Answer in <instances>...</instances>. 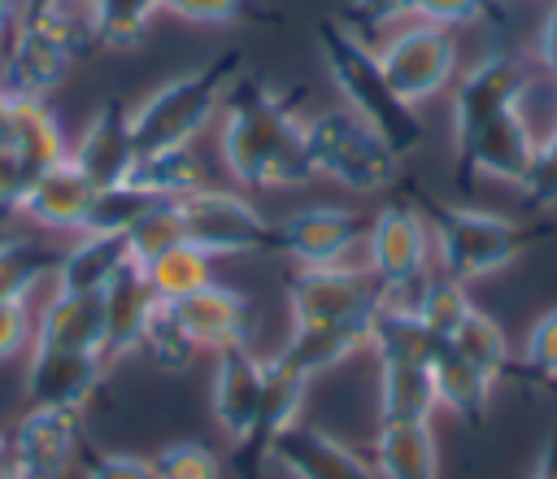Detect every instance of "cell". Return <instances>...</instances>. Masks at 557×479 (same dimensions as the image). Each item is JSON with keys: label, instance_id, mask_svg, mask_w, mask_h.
<instances>
[{"label": "cell", "instance_id": "f907efd6", "mask_svg": "<svg viewBox=\"0 0 557 479\" xmlns=\"http://www.w3.org/2000/svg\"><path fill=\"white\" fill-rule=\"evenodd\" d=\"M4 462H9V444H4V435H0V470H4Z\"/></svg>", "mask_w": 557, "mask_h": 479}, {"label": "cell", "instance_id": "9c48e42d", "mask_svg": "<svg viewBox=\"0 0 557 479\" xmlns=\"http://www.w3.org/2000/svg\"><path fill=\"white\" fill-rule=\"evenodd\" d=\"M287 305L292 327L296 322H348V318H374L383 305V287L370 270L357 266H296L287 279Z\"/></svg>", "mask_w": 557, "mask_h": 479}, {"label": "cell", "instance_id": "d4e9b609", "mask_svg": "<svg viewBox=\"0 0 557 479\" xmlns=\"http://www.w3.org/2000/svg\"><path fill=\"white\" fill-rule=\"evenodd\" d=\"M126 266H131L126 235H78V244H70L61 253V266L52 274V283H57L52 292L100 296Z\"/></svg>", "mask_w": 557, "mask_h": 479}, {"label": "cell", "instance_id": "c3c4849f", "mask_svg": "<svg viewBox=\"0 0 557 479\" xmlns=\"http://www.w3.org/2000/svg\"><path fill=\"white\" fill-rule=\"evenodd\" d=\"M48 4H52V0H22V13H17V17H35V13H44Z\"/></svg>", "mask_w": 557, "mask_h": 479}, {"label": "cell", "instance_id": "ee69618b", "mask_svg": "<svg viewBox=\"0 0 557 479\" xmlns=\"http://www.w3.org/2000/svg\"><path fill=\"white\" fill-rule=\"evenodd\" d=\"M492 13V0H418V22H435V26H466Z\"/></svg>", "mask_w": 557, "mask_h": 479}, {"label": "cell", "instance_id": "ac0fdd59", "mask_svg": "<svg viewBox=\"0 0 557 479\" xmlns=\"http://www.w3.org/2000/svg\"><path fill=\"white\" fill-rule=\"evenodd\" d=\"M305 392H309V379L300 370H292L278 353L265 357V392H261V409H257V422L248 431L244 444H235V466L244 479H257V470L270 462V444L300 422V405H305Z\"/></svg>", "mask_w": 557, "mask_h": 479}, {"label": "cell", "instance_id": "2e32d148", "mask_svg": "<svg viewBox=\"0 0 557 479\" xmlns=\"http://www.w3.org/2000/svg\"><path fill=\"white\" fill-rule=\"evenodd\" d=\"M174 318L183 322V331L191 335L196 348H209L213 357L218 353H231V348H252L257 340V309L252 300H244L239 292L222 287V283H209L183 300H174Z\"/></svg>", "mask_w": 557, "mask_h": 479}, {"label": "cell", "instance_id": "d6a6232c", "mask_svg": "<svg viewBox=\"0 0 557 479\" xmlns=\"http://www.w3.org/2000/svg\"><path fill=\"white\" fill-rule=\"evenodd\" d=\"M135 353H144V361H148L152 370H161V374H183L200 348L191 344V335H187L183 322L174 318V305L157 300V309L148 314V322H144V331H139V348H135Z\"/></svg>", "mask_w": 557, "mask_h": 479}, {"label": "cell", "instance_id": "4dcf8cb0", "mask_svg": "<svg viewBox=\"0 0 557 479\" xmlns=\"http://www.w3.org/2000/svg\"><path fill=\"white\" fill-rule=\"evenodd\" d=\"M126 183H135L152 200H183L205 187V174H200V161L191 148H165V152L135 157V170Z\"/></svg>", "mask_w": 557, "mask_h": 479}, {"label": "cell", "instance_id": "30bf717a", "mask_svg": "<svg viewBox=\"0 0 557 479\" xmlns=\"http://www.w3.org/2000/svg\"><path fill=\"white\" fill-rule=\"evenodd\" d=\"M13 479H65L83 462V418L65 409H26L4 435Z\"/></svg>", "mask_w": 557, "mask_h": 479}, {"label": "cell", "instance_id": "484cf974", "mask_svg": "<svg viewBox=\"0 0 557 479\" xmlns=\"http://www.w3.org/2000/svg\"><path fill=\"white\" fill-rule=\"evenodd\" d=\"M435 405L431 361H379V422H431Z\"/></svg>", "mask_w": 557, "mask_h": 479}, {"label": "cell", "instance_id": "7dc6e473", "mask_svg": "<svg viewBox=\"0 0 557 479\" xmlns=\"http://www.w3.org/2000/svg\"><path fill=\"white\" fill-rule=\"evenodd\" d=\"M9 118H13V91L0 87V148H4V139H9Z\"/></svg>", "mask_w": 557, "mask_h": 479}, {"label": "cell", "instance_id": "816d5d0a", "mask_svg": "<svg viewBox=\"0 0 557 479\" xmlns=\"http://www.w3.org/2000/svg\"><path fill=\"white\" fill-rule=\"evenodd\" d=\"M0 479H13V475H9V466H4V470H0Z\"/></svg>", "mask_w": 557, "mask_h": 479}, {"label": "cell", "instance_id": "6da1fadb", "mask_svg": "<svg viewBox=\"0 0 557 479\" xmlns=\"http://www.w3.org/2000/svg\"><path fill=\"white\" fill-rule=\"evenodd\" d=\"M218 148L231 179L252 192L313 183L305 152V118L296 113V100L274 91L261 74L239 70L235 83L226 87Z\"/></svg>", "mask_w": 557, "mask_h": 479}, {"label": "cell", "instance_id": "74e56055", "mask_svg": "<svg viewBox=\"0 0 557 479\" xmlns=\"http://www.w3.org/2000/svg\"><path fill=\"white\" fill-rule=\"evenodd\" d=\"M152 462V475L157 479H226L222 475V462L205 449V444H196V440H178V444H165L157 457H148Z\"/></svg>", "mask_w": 557, "mask_h": 479}, {"label": "cell", "instance_id": "7402d4cb", "mask_svg": "<svg viewBox=\"0 0 557 479\" xmlns=\"http://www.w3.org/2000/svg\"><path fill=\"white\" fill-rule=\"evenodd\" d=\"M100 309H104V335H100V357L104 366H113L117 357L139 348V331L148 322V314L157 309V296L144 279V270L131 261L104 292H100Z\"/></svg>", "mask_w": 557, "mask_h": 479}, {"label": "cell", "instance_id": "277c9868", "mask_svg": "<svg viewBox=\"0 0 557 479\" xmlns=\"http://www.w3.org/2000/svg\"><path fill=\"white\" fill-rule=\"evenodd\" d=\"M305 152L313 179H331L348 192H383L400 174V157L348 109H322L305 118Z\"/></svg>", "mask_w": 557, "mask_h": 479}, {"label": "cell", "instance_id": "44dd1931", "mask_svg": "<svg viewBox=\"0 0 557 479\" xmlns=\"http://www.w3.org/2000/svg\"><path fill=\"white\" fill-rule=\"evenodd\" d=\"M91 200H96V187H91L87 174L65 157V161L48 165V170L30 183V192H26V200H22L17 213L30 218V222L44 226V231H74V235H83V231H87Z\"/></svg>", "mask_w": 557, "mask_h": 479}, {"label": "cell", "instance_id": "cb8c5ba5", "mask_svg": "<svg viewBox=\"0 0 557 479\" xmlns=\"http://www.w3.org/2000/svg\"><path fill=\"white\" fill-rule=\"evenodd\" d=\"M104 335V309L100 296L83 292H52L48 305L35 318V344L30 348H78V353H100Z\"/></svg>", "mask_w": 557, "mask_h": 479}, {"label": "cell", "instance_id": "ba28073f", "mask_svg": "<svg viewBox=\"0 0 557 479\" xmlns=\"http://www.w3.org/2000/svg\"><path fill=\"white\" fill-rule=\"evenodd\" d=\"M379 65H383V78L392 83V91L405 100V105H422L431 96H440L453 74H457V39L448 26H435V22H413L405 30H396L383 52H379Z\"/></svg>", "mask_w": 557, "mask_h": 479}, {"label": "cell", "instance_id": "836d02e7", "mask_svg": "<svg viewBox=\"0 0 557 479\" xmlns=\"http://www.w3.org/2000/svg\"><path fill=\"white\" fill-rule=\"evenodd\" d=\"M440 344H448L453 353H461L466 361H474L483 374H492V379H500L505 370H509V344H505V331L483 314V309H466L461 318H457V327L440 340Z\"/></svg>", "mask_w": 557, "mask_h": 479}, {"label": "cell", "instance_id": "7c38bea8", "mask_svg": "<svg viewBox=\"0 0 557 479\" xmlns=\"http://www.w3.org/2000/svg\"><path fill=\"white\" fill-rule=\"evenodd\" d=\"M74 61H78V52L61 30H52L39 17H17L13 35H9L0 87L13 96H26V100H48L65 83Z\"/></svg>", "mask_w": 557, "mask_h": 479}, {"label": "cell", "instance_id": "d6986e66", "mask_svg": "<svg viewBox=\"0 0 557 479\" xmlns=\"http://www.w3.org/2000/svg\"><path fill=\"white\" fill-rule=\"evenodd\" d=\"M270 462L278 470H287L292 479H383L374 462H366L348 444H339L326 431L305 427V422L287 427L270 444Z\"/></svg>", "mask_w": 557, "mask_h": 479}, {"label": "cell", "instance_id": "8d00e7d4", "mask_svg": "<svg viewBox=\"0 0 557 479\" xmlns=\"http://www.w3.org/2000/svg\"><path fill=\"white\" fill-rule=\"evenodd\" d=\"M183 218H178V200H161L152 205L131 231H126V248H131V261L135 266H148L152 257H161L165 248L183 244Z\"/></svg>", "mask_w": 557, "mask_h": 479}, {"label": "cell", "instance_id": "603a6c76", "mask_svg": "<svg viewBox=\"0 0 557 479\" xmlns=\"http://www.w3.org/2000/svg\"><path fill=\"white\" fill-rule=\"evenodd\" d=\"M379 314V309H374ZM370 322L374 318H348V322H296L287 344L278 348V357L300 370L305 379H318L322 370L339 366L344 357H352L357 348L370 344Z\"/></svg>", "mask_w": 557, "mask_h": 479}, {"label": "cell", "instance_id": "9a60e30c", "mask_svg": "<svg viewBox=\"0 0 557 479\" xmlns=\"http://www.w3.org/2000/svg\"><path fill=\"white\" fill-rule=\"evenodd\" d=\"M104 357L100 353H78V348H30V366L22 379V401L26 409H65L83 414V405L96 396L104 379Z\"/></svg>", "mask_w": 557, "mask_h": 479}, {"label": "cell", "instance_id": "4fadbf2b", "mask_svg": "<svg viewBox=\"0 0 557 479\" xmlns=\"http://www.w3.org/2000/svg\"><path fill=\"white\" fill-rule=\"evenodd\" d=\"M357 240H366V218L348 205H300L274 226V248L296 266H344Z\"/></svg>", "mask_w": 557, "mask_h": 479}, {"label": "cell", "instance_id": "83f0119b", "mask_svg": "<svg viewBox=\"0 0 557 479\" xmlns=\"http://www.w3.org/2000/svg\"><path fill=\"white\" fill-rule=\"evenodd\" d=\"M374 466L383 479H440L431 422H379Z\"/></svg>", "mask_w": 557, "mask_h": 479}, {"label": "cell", "instance_id": "52a82bcc", "mask_svg": "<svg viewBox=\"0 0 557 479\" xmlns=\"http://www.w3.org/2000/svg\"><path fill=\"white\" fill-rule=\"evenodd\" d=\"M431 257V226L409 205H383L366 222V270L379 279L383 300L413 305L418 287L426 283Z\"/></svg>", "mask_w": 557, "mask_h": 479}, {"label": "cell", "instance_id": "bcb514c9", "mask_svg": "<svg viewBox=\"0 0 557 479\" xmlns=\"http://www.w3.org/2000/svg\"><path fill=\"white\" fill-rule=\"evenodd\" d=\"M535 57H540V65L557 78V0L548 4V13H544V22H540V39H535Z\"/></svg>", "mask_w": 557, "mask_h": 479}, {"label": "cell", "instance_id": "681fc988", "mask_svg": "<svg viewBox=\"0 0 557 479\" xmlns=\"http://www.w3.org/2000/svg\"><path fill=\"white\" fill-rule=\"evenodd\" d=\"M13 22H17V17H13V0H0V30L13 26Z\"/></svg>", "mask_w": 557, "mask_h": 479}, {"label": "cell", "instance_id": "1f68e13d", "mask_svg": "<svg viewBox=\"0 0 557 479\" xmlns=\"http://www.w3.org/2000/svg\"><path fill=\"white\" fill-rule=\"evenodd\" d=\"M209 261H213V257H205L196 244L183 240V244L165 248L161 257H152V261L139 266V270H144V279H148L152 296L165 300V305H174V300H183V296H191V292H200V287L213 283Z\"/></svg>", "mask_w": 557, "mask_h": 479}, {"label": "cell", "instance_id": "4316f807", "mask_svg": "<svg viewBox=\"0 0 557 479\" xmlns=\"http://www.w3.org/2000/svg\"><path fill=\"white\" fill-rule=\"evenodd\" d=\"M4 148H13L35 174H44L48 165L70 157L65 131H61L57 113L48 109V100H26V96H13V118H9Z\"/></svg>", "mask_w": 557, "mask_h": 479}, {"label": "cell", "instance_id": "7a4b0ae2", "mask_svg": "<svg viewBox=\"0 0 557 479\" xmlns=\"http://www.w3.org/2000/svg\"><path fill=\"white\" fill-rule=\"evenodd\" d=\"M318 52L326 61V74L344 100V109L352 118H361L400 161L422 148L426 131H422V118L413 105H405L392 83L383 78V65H379V52L344 22H318Z\"/></svg>", "mask_w": 557, "mask_h": 479}, {"label": "cell", "instance_id": "7bdbcfd3", "mask_svg": "<svg viewBox=\"0 0 557 479\" xmlns=\"http://www.w3.org/2000/svg\"><path fill=\"white\" fill-rule=\"evenodd\" d=\"M418 0H352L344 13V26L352 30H374V26H392L400 17H413Z\"/></svg>", "mask_w": 557, "mask_h": 479}, {"label": "cell", "instance_id": "d590c367", "mask_svg": "<svg viewBox=\"0 0 557 479\" xmlns=\"http://www.w3.org/2000/svg\"><path fill=\"white\" fill-rule=\"evenodd\" d=\"M152 205L148 192H139L135 183H117V187H100L96 200H91V213H87V231L83 235H126Z\"/></svg>", "mask_w": 557, "mask_h": 479}, {"label": "cell", "instance_id": "8fae6325", "mask_svg": "<svg viewBox=\"0 0 557 479\" xmlns=\"http://www.w3.org/2000/svg\"><path fill=\"white\" fill-rule=\"evenodd\" d=\"M531 87V65L513 52H492L479 65H470L453 91V144L483 131L492 118L522 109V96Z\"/></svg>", "mask_w": 557, "mask_h": 479}, {"label": "cell", "instance_id": "ab89813d", "mask_svg": "<svg viewBox=\"0 0 557 479\" xmlns=\"http://www.w3.org/2000/svg\"><path fill=\"white\" fill-rule=\"evenodd\" d=\"M161 9H170L183 22L222 26V22H239L252 9V0H161Z\"/></svg>", "mask_w": 557, "mask_h": 479}, {"label": "cell", "instance_id": "e575fe53", "mask_svg": "<svg viewBox=\"0 0 557 479\" xmlns=\"http://www.w3.org/2000/svg\"><path fill=\"white\" fill-rule=\"evenodd\" d=\"M157 13H161V0H91L96 48H113V52L135 48Z\"/></svg>", "mask_w": 557, "mask_h": 479}, {"label": "cell", "instance_id": "f1b7e54d", "mask_svg": "<svg viewBox=\"0 0 557 479\" xmlns=\"http://www.w3.org/2000/svg\"><path fill=\"white\" fill-rule=\"evenodd\" d=\"M431 379H435V396L440 405H448L453 414H461L466 422H483L487 414V396H492V374H483L474 361H466L461 353H453L448 344H435L431 357Z\"/></svg>", "mask_w": 557, "mask_h": 479}, {"label": "cell", "instance_id": "b9f144b4", "mask_svg": "<svg viewBox=\"0 0 557 479\" xmlns=\"http://www.w3.org/2000/svg\"><path fill=\"white\" fill-rule=\"evenodd\" d=\"M83 479H157L148 457H131V453H87L83 449Z\"/></svg>", "mask_w": 557, "mask_h": 479}, {"label": "cell", "instance_id": "e0dca14e", "mask_svg": "<svg viewBox=\"0 0 557 479\" xmlns=\"http://www.w3.org/2000/svg\"><path fill=\"white\" fill-rule=\"evenodd\" d=\"M135 135H131V105L126 100H104L87 126L78 131L74 148H70V161L87 174V183L100 192V187H117L131 179L135 170Z\"/></svg>", "mask_w": 557, "mask_h": 479}, {"label": "cell", "instance_id": "f35d334b", "mask_svg": "<svg viewBox=\"0 0 557 479\" xmlns=\"http://www.w3.org/2000/svg\"><path fill=\"white\" fill-rule=\"evenodd\" d=\"M527 370L531 374H544V379H557V309H548L531 331H527Z\"/></svg>", "mask_w": 557, "mask_h": 479}, {"label": "cell", "instance_id": "5b68a950", "mask_svg": "<svg viewBox=\"0 0 557 479\" xmlns=\"http://www.w3.org/2000/svg\"><path fill=\"white\" fill-rule=\"evenodd\" d=\"M426 226H431V240L440 248V270L457 283L505 270L527 244V231L518 222H509L500 213L466 209V205L431 200L426 205Z\"/></svg>", "mask_w": 557, "mask_h": 479}, {"label": "cell", "instance_id": "f546056e", "mask_svg": "<svg viewBox=\"0 0 557 479\" xmlns=\"http://www.w3.org/2000/svg\"><path fill=\"white\" fill-rule=\"evenodd\" d=\"M61 253L65 248H52L44 240H22V235H9L0 240V300H22L57 274L61 266Z\"/></svg>", "mask_w": 557, "mask_h": 479}, {"label": "cell", "instance_id": "8992f818", "mask_svg": "<svg viewBox=\"0 0 557 479\" xmlns=\"http://www.w3.org/2000/svg\"><path fill=\"white\" fill-rule=\"evenodd\" d=\"M178 218L187 244H196L205 257L274 253V222H265V213L239 192H222L205 183L200 192L178 200Z\"/></svg>", "mask_w": 557, "mask_h": 479}, {"label": "cell", "instance_id": "f6af8a7d", "mask_svg": "<svg viewBox=\"0 0 557 479\" xmlns=\"http://www.w3.org/2000/svg\"><path fill=\"white\" fill-rule=\"evenodd\" d=\"M30 344V314L22 300H0V361L17 357Z\"/></svg>", "mask_w": 557, "mask_h": 479}, {"label": "cell", "instance_id": "5bb4252c", "mask_svg": "<svg viewBox=\"0 0 557 479\" xmlns=\"http://www.w3.org/2000/svg\"><path fill=\"white\" fill-rule=\"evenodd\" d=\"M453 148H457L461 183L496 179V183H513V187H522L527 174H531V161H535L540 139L531 135L522 109H509V113L492 118L483 131H474L470 139L453 144Z\"/></svg>", "mask_w": 557, "mask_h": 479}, {"label": "cell", "instance_id": "3957f363", "mask_svg": "<svg viewBox=\"0 0 557 479\" xmlns=\"http://www.w3.org/2000/svg\"><path fill=\"white\" fill-rule=\"evenodd\" d=\"M239 70H244V57L231 48V52L152 87L139 105H131L135 152L144 157V152H165V148H191V139L222 109V96Z\"/></svg>", "mask_w": 557, "mask_h": 479}, {"label": "cell", "instance_id": "ffe728a7", "mask_svg": "<svg viewBox=\"0 0 557 479\" xmlns=\"http://www.w3.org/2000/svg\"><path fill=\"white\" fill-rule=\"evenodd\" d=\"M261 392H265V357H257L252 348H231L218 353L213 361V418L218 427L231 435V444H244L257 409H261Z\"/></svg>", "mask_w": 557, "mask_h": 479}, {"label": "cell", "instance_id": "60d3db41", "mask_svg": "<svg viewBox=\"0 0 557 479\" xmlns=\"http://www.w3.org/2000/svg\"><path fill=\"white\" fill-rule=\"evenodd\" d=\"M522 196L531 205H557V131L535 148V161H531V174L522 183Z\"/></svg>", "mask_w": 557, "mask_h": 479}]
</instances>
